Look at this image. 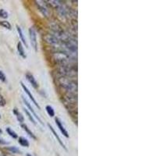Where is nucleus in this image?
<instances>
[{
    "label": "nucleus",
    "instance_id": "nucleus-26",
    "mask_svg": "<svg viewBox=\"0 0 156 156\" xmlns=\"http://www.w3.org/2000/svg\"><path fill=\"white\" fill-rule=\"evenodd\" d=\"M27 156H32V155H31V154H27Z\"/></svg>",
    "mask_w": 156,
    "mask_h": 156
},
{
    "label": "nucleus",
    "instance_id": "nucleus-1",
    "mask_svg": "<svg viewBox=\"0 0 156 156\" xmlns=\"http://www.w3.org/2000/svg\"><path fill=\"white\" fill-rule=\"evenodd\" d=\"M58 81L62 88L67 91V94H75V92H76V90H77L76 83L71 80L70 78L62 76L58 79Z\"/></svg>",
    "mask_w": 156,
    "mask_h": 156
},
{
    "label": "nucleus",
    "instance_id": "nucleus-7",
    "mask_svg": "<svg viewBox=\"0 0 156 156\" xmlns=\"http://www.w3.org/2000/svg\"><path fill=\"white\" fill-rule=\"evenodd\" d=\"M48 128H49V129H50V130H51V133H53V135H54V136H55V138L57 139V140H58V143H59V144H60V145L62 146V147H63V148L65 149V150H66V146H65V144H64V143H63V142H62V140H61L60 137H59V136H58V133H56V131H55V129H54V128L52 127V126H51V125L49 124V123H48Z\"/></svg>",
    "mask_w": 156,
    "mask_h": 156
},
{
    "label": "nucleus",
    "instance_id": "nucleus-2",
    "mask_svg": "<svg viewBox=\"0 0 156 156\" xmlns=\"http://www.w3.org/2000/svg\"><path fill=\"white\" fill-rule=\"evenodd\" d=\"M29 36H30V44L34 49V51H37V33L34 27L29 28Z\"/></svg>",
    "mask_w": 156,
    "mask_h": 156
},
{
    "label": "nucleus",
    "instance_id": "nucleus-24",
    "mask_svg": "<svg viewBox=\"0 0 156 156\" xmlns=\"http://www.w3.org/2000/svg\"><path fill=\"white\" fill-rule=\"evenodd\" d=\"M3 156H12V155H10V154H4Z\"/></svg>",
    "mask_w": 156,
    "mask_h": 156
},
{
    "label": "nucleus",
    "instance_id": "nucleus-25",
    "mask_svg": "<svg viewBox=\"0 0 156 156\" xmlns=\"http://www.w3.org/2000/svg\"><path fill=\"white\" fill-rule=\"evenodd\" d=\"M2 133V130L1 129H0V133Z\"/></svg>",
    "mask_w": 156,
    "mask_h": 156
},
{
    "label": "nucleus",
    "instance_id": "nucleus-27",
    "mask_svg": "<svg viewBox=\"0 0 156 156\" xmlns=\"http://www.w3.org/2000/svg\"><path fill=\"white\" fill-rule=\"evenodd\" d=\"M0 118H1V115H0Z\"/></svg>",
    "mask_w": 156,
    "mask_h": 156
},
{
    "label": "nucleus",
    "instance_id": "nucleus-19",
    "mask_svg": "<svg viewBox=\"0 0 156 156\" xmlns=\"http://www.w3.org/2000/svg\"><path fill=\"white\" fill-rule=\"evenodd\" d=\"M7 149L12 153H20V151L19 149H18L16 147H8Z\"/></svg>",
    "mask_w": 156,
    "mask_h": 156
},
{
    "label": "nucleus",
    "instance_id": "nucleus-18",
    "mask_svg": "<svg viewBox=\"0 0 156 156\" xmlns=\"http://www.w3.org/2000/svg\"><path fill=\"white\" fill-rule=\"evenodd\" d=\"M0 25L5 27V28L8 29V30H11V28H12L11 24L8 21H0Z\"/></svg>",
    "mask_w": 156,
    "mask_h": 156
},
{
    "label": "nucleus",
    "instance_id": "nucleus-11",
    "mask_svg": "<svg viewBox=\"0 0 156 156\" xmlns=\"http://www.w3.org/2000/svg\"><path fill=\"white\" fill-rule=\"evenodd\" d=\"M21 126H22V128H23V130H24V131L26 132V133H27V134H28L29 136H30L32 139H34V140H36V139H37V137H36L35 135L34 134V133H33V132H32L30 129H29L28 126H27V125L22 123Z\"/></svg>",
    "mask_w": 156,
    "mask_h": 156
},
{
    "label": "nucleus",
    "instance_id": "nucleus-3",
    "mask_svg": "<svg viewBox=\"0 0 156 156\" xmlns=\"http://www.w3.org/2000/svg\"><path fill=\"white\" fill-rule=\"evenodd\" d=\"M22 99H23V103H24V104H25V105H26V106H27V108H28L29 110H30V113H31V115H34V116L35 117V118L37 119V120H38V122H40V123H41V125H44V123H43V122H42V120H41V118H40V117H39L38 115H37V113H36V112H35V111H34V108H32V106H31V105H30V103H29V101H27V100L26 99V98H25L23 97V96H22Z\"/></svg>",
    "mask_w": 156,
    "mask_h": 156
},
{
    "label": "nucleus",
    "instance_id": "nucleus-20",
    "mask_svg": "<svg viewBox=\"0 0 156 156\" xmlns=\"http://www.w3.org/2000/svg\"><path fill=\"white\" fill-rule=\"evenodd\" d=\"M0 80L2 82L6 81V76H5V75L4 74L3 72L1 70H0Z\"/></svg>",
    "mask_w": 156,
    "mask_h": 156
},
{
    "label": "nucleus",
    "instance_id": "nucleus-13",
    "mask_svg": "<svg viewBox=\"0 0 156 156\" xmlns=\"http://www.w3.org/2000/svg\"><path fill=\"white\" fill-rule=\"evenodd\" d=\"M18 143L23 147H29V145H30V143L27 140V139L23 137V136H20L18 138Z\"/></svg>",
    "mask_w": 156,
    "mask_h": 156
},
{
    "label": "nucleus",
    "instance_id": "nucleus-10",
    "mask_svg": "<svg viewBox=\"0 0 156 156\" xmlns=\"http://www.w3.org/2000/svg\"><path fill=\"white\" fill-rule=\"evenodd\" d=\"M17 51H18V53L20 56L22 57L23 58H27V55L25 54V51H24V48H23V44H22L20 41L17 43Z\"/></svg>",
    "mask_w": 156,
    "mask_h": 156
},
{
    "label": "nucleus",
    "instance_id": "nucleus-15",
    "mask_svg": "<svg viewBox=\"0 0 156 156\" xmlns=\"http://www.w3.org/2000/svg\"><path fill=\"white\" fill-rule=\"evenodd\" d=\"M6 132H7L8 134H9V136H10L11 137H12V138H13V139L18 138L17 133H16V132L14 131V130H12V129H11V128H9V127L6 128Z\"/></svg>",
    "mask_w": 156,
    "mask_h": 156
},
{
    "label": "nucleus",
    "instance_id": "nucleus-21",
    "mask_svg": "<svg viewBox=\"0 0 156 156\" xmlns=\"http://www.w3.org/2000/svg\"><path fill=\"white\" fill-rule=\"evenodd\" d=\"M5 100L4 99V98L0 94V106H5Z\"/></svg>",
    "mask_w": 156,
    "mask_h": 156
},
{
    "label": "nucleus",
    "instance_id": "nucleus-17",
    "mask_svg": "<svg viewBox=\"0 0 156 156\" xmlns=\"http://www.w3.org/2000/svg\"><path fill=\"white\" fill-rule=\"evenodd\" d=\"M8 16H9V14H8V12L5 9H0V17L2 18V19H7Z\"/></svg>",
    "mask_w": 156,
    "mask_h": 156
},
{
    "label": "nucleus",
    "instance_id": "nucleus-4",
    "mask_svg": "<svg viewBox=\"0 0 156 156\" xmlns=\"http://www.w3.org/2000/svg\"><path fill=\"white\" fill-rule=\"evenodd\" d=\"M20 84H21V87H23V90H24V91H25V93H26V94H27V95H28L29 98H30V99L31 100L32 102L34 103V105H35V106L37 107V108H38V109H41V107H40V105H38V103L37 102V101H36L35 98H34L33 94H31V92H30V90H29V89L27 88V86H25V84L23 83V82H20Z\"/></svg>",
    "mask_w": 156,
    "mask_h": 156
},
{
    "label": "nucleus",
    "instance_id": "nucleus-9",
    "mask_svg": "<svg viewBox=\"0 0 156 156\" xmlns=\"http://www.w3.org/2000/svg\"><path fill=\"white\" fill-rule=\"evenodd\" d=\"M36 4L37 5V8H38L39 11L44 15V16H48V10L45 6H44V4L40 3V1H37V2H35Z\"/></svg>",
    "mask_w": 156,
    "mask_h": 156
},
{
    "label": "nucleus",
    "instance_id": "nucleus-8",
    "mask_svg": "<svg viewBox=\"0 0 156 156\" xmlns=\"http://www.w3.org/2000/svg\"><path fill=\"white\" fill-rule=\"evenodd\" d=\"M16 30H17V32H18V34H19L20 38V40H21V41H20V42L23 43V44L25 45V47H26V48H28V45H27V41H26V38H25L24 34H23V30H22V29L20 28V27L18 25H16Z\"/></svg>",
    "mask_w": 156,
    "mask_h": 156
},
{
    "label": "nucleus",
    "instance_id": "nucleus-22",
    "mask_svg": "<svg viewBox=\"0 0 156 156\" xmlns=\"http://www.w3.org/2000/svg\"><path fill=\"white\" fill-rule=\"evenodd\" d=\"M0 144H2V145H6V144H9V142H7L6 140H3V139L0 138Z\"/></svg>",
    "mask_w": 156,
    "mask_h": 156
},
{
    "label": "nucleus",
    "instance_id": "nucleus-5",
    "mask_svg": "<svg viewBox=\"0 0 156 156\" xmlns=\"http://www.w3.org/2000/svg\"><path fill=\"white\" fill-rule=\"evenodd\" d=\"M55 120V123H56L57 126H58V129H59L61 133H62V134L64 136H66V138L69 137V133H68V131L66 129V128L64 127V126H63V124H62V122L61 121V119H59V118H58V117H56Z\"/></svg>",
    "mask_w": 156,
    "mask_h": 156
},
{
    "label": "nucleus",
    "instance_id": "nucleus-6",
    "mask_svg": "<svg viewBox=\"0 0 156 156\" xmlns=\"http://www.w3.org/2000/svg\"><path fill=\"white\" fill-rule=\"evenodd\" d=\"M25 76H26V79L27 80V81H28L29 83L31 84L32 87H34V89H38V87H39L38 83H37V81L36 80V79L34 78V76H33V74H32V73L27 72Z\"/></svg>",
    "mask_w": 156,
    "mask_h": 156
},
{
    "label": "nucleus",
    "instance_id": "nucleus-23",
    "mask_svg": "<svg viewBox=\"0 0 156 156\" xmlns=\"http://www.w3.org/2000/svg\"><path fill=\"white\" fill-rule=\"evenodd\" d=\"M4 155V153L2 152V150H0V156H3Z\"/></svg>",
    "mask_w": 156,
    "mask_h": 156
},
{
    "label": "nucleus",
    "instance_id": "nucleus-12",
    "mask_svg": "<svg viewBox=\"0 0 156 156\" xmlns=\"http://www.w3.org/2000/svg\"><path fill=\"white\" fill-rule=\"evenodd\" d=\"M13 113H14L15 115L16 116V119L19 121V122H20L22 124L23 122V121H24V117L22 115L21 112H20L16 108H14V109H13Z\"/></svg>",
    "mask_w": 156,
    "mask_h": 156
},
{
    "label": "nucleus",
    "instance_id": "nucleus-14",
    "mask_svg": "<svg viewBox=\"0 0 156 156\" xmlns=\"http://www.w3.org/2000/svg\"><path fill=\"white\" fill-rule=\"evenodd\" d=\"M45 110H46L47 113H48V115L50 117H54V115H55V110H54V108L51 105H46Z\"/></svg>",
    "mask_w": 156,
    "mask_h": 156
},
{
    "label": "nucleus",
    "instance_id": "nucleus-16",
    "mask_svg": "<svg viewBox=\"0 0 156 156\" xmlns=\"http://www.w3.org/2000/svg\"><path fill=\"white\" fill-rule=\"evenodd\" d=\"M24 112H25V113L27 114V116L28 117V119H30V121H31L32 123H33L34 125L37 124V123H36V122H35V120H34V119L33 118V116H32L31 113H30V112H28V110H27V108H24Z\"/></svg>",
    "mask_w": 156,
    "mask_h": 156
}]
</instances>
